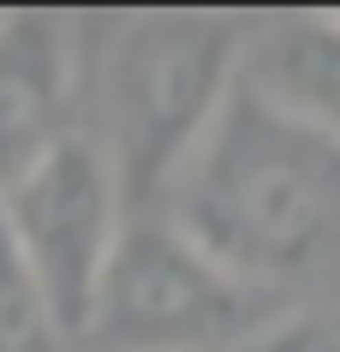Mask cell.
Listing matches in <instances>:
<instances>
[{
	"instance_id": "cell-3",
	"label": "cell",
	"mask_w": 340,
	"mask_h": 352,
	"mask_svg": "<svg viewBox=\"0 0 340 352\" xmlns=\"http://www.w3.org/2000/svg\"><path fill=\"white\" fill-rule=\"evenodd\" d=\"M269 298L215 269V263L173 233L161 215H132L78 346L95 352H227L263 316Z\"/></svg>"
},
{
	"instance_id": "cell-7",
	"label": "cell",
	"mask_w": 340,
	"mask_h": 352,
	"mask_svg": "<svg viewBox=\"0 0 340 352\" xmlns=\"http://www.w3.org/2000/svg\"><path fill=\"white\" fill-rule=\"evenodd\" d=\"M0 352H78L60 316L48 311L36 275L12 251L6 227H0Z\"/></svg>"
},
{
	"instance_id": "cell-8",
	"label": "cell",
	"mask_w": 340,
	"mask_h": 352,
	"mask_svg": "<svg viewBox=\"0 0 340 352\" xmlns=\"http://www.w3.org/2000/svg\"><path fill=\"white\" fill-rule=\"evenodd\" d=\"M227 352H340V293L275 305L239 346H227Z\"/></svg>"
},
{
	"instance_id": "cell-5",
	"label": "cell",
	"mask_w": 340,
	"mask_h": 352,
	"mask_svg": "<svg viewBox=\"0 0 340 352\" xmlns=\"http://www.w3.org/2000/svg\"><path fill=\"white\" fill-rule=\"evenodd\" d=\"M84 30L66 12H0V191L78 138Z\"/></svg>"
},
{
	"instance_id": "cell-2",
	"label": "cell",
	"mask_w": 340,
	"mask_h": 352,
	"mask_svg": "<svg viewBox=\"0 0 340 352\" xmlns=\"http://www.w3.org/2000/svg\"><path fill=\"white\" fill-rule=\"evenodd\" d=\"M251 24L227 12H126L95 60V131L132 215H155L161 191L245 72Z\"/></svg>"
},
{
	"instance_id": "cell-6",
	"label": "cell",
	"mask_w": 340,
	"mask_h": 352,
	"mask_svg": "<svg viewBox=\"0 0 340 352\" xmlns=\"http://www.w3.org/2000/svg\"><path fill=\"white\" fill-rule=\"evenodd\" d=\"M245 84L263 90L275 108L299 113L304 126L340 138V12L251 24Z\"/></svg>"
},
{
	"instance_id": "cell-1",
	"label": "cell",
	"mask_w": 340,
	"mask_h": 352,
	"mask_svg": "<svg viewBox=\"0 0 340 352\" xmlns=\"http://www.w3.org/2000/svg\"><path fill=\"white\" fill-rule=\"evenodd\" d=\"M155 215L269 305L340 293V138L275 108L245 72Z\"/></svg>"
},
{
	"instance_id": "cell-4",
	"label": "cell",
	"mask_w": 340,
	"mask_h": 352,
	"mask_svg": "<svg viewBox=\"0 0 340 352\" xmlns=\"http://www.w3.org/2000/svg\"><path fill=\"white\" fill-rule=\"evenodd\" d=\"M126 221H132V209L84 131L48 149L30 173H19L0 191V227L24 257V269L36 275L60 329L72 334V346L84 340L95 287L108 275Z\"/></svg>"
}]
</instances>
